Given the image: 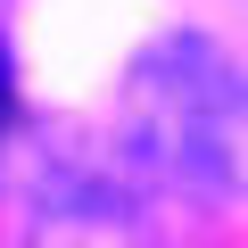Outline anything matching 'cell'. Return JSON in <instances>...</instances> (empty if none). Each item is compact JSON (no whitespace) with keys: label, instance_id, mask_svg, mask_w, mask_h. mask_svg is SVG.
I'll return each instance as SVG.
<instances>
[{"label":"cell","instance_id":"6da1fadb","mask_svg":"<svg viewBox=\"0 0 248 248\" xmlns=\"http://www.w3.org/2000/svg\"><path fill=\"white\" fill-rule=\"evenodd\" d=\"M124 149L157 190L232 215L248 174V108L232 50L207 33H157L124 66Z\"/></svg>","mask_w":248,"mask_h":248},{"label":"cell","instance_id":"7a4b0ae2","mask_svg":"<svg viewBox=\"0 0 248 248\" xmlns=\"http://www.w3.org/2000/svg\"><path fill=\"white\" fill-rule=\"evenodd\" d=\"M25 248H157V215L133 166L91 141H50L25 190Z\"/></svg>","mask_w":248,"mask_h":248},{"label":"cell","instance_id":"3957f363","mask_svg":"<svg viewBox=\"0 0 248 248\" xmlns=\"http://www.w3.org/2000/svg\"><path fill=\"white\" fill-rule=\"evenodd\" d=\"M9 108H17V83H9V50H0V133H9Z\"/></svg>","mask_w":248,"mask_h":248}]
</instances>
